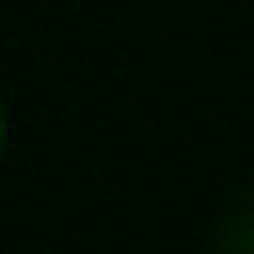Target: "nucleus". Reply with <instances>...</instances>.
Segmentation results:
<instances>
[{
	"label": "nucleus",
	"mask_w": 254,
	"mask_h": 254,
	"mask_svg": "<svg viewBox=\"0 0 254 254\" xmlns=\"http://www.w3.org/2000/svg\"><path fill=\"white\" fill-rule=\"evenodd\" d=\"M5 135H10V125H5V105H0V155H5Z\"/></svg>",
	"instance_id": "1"
}]
</instances>
